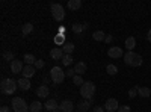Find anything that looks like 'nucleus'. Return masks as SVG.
Listing matches in <instances>:
<instances>
[{
    "mask_svg": "<svg viewBox=\"0 0 151 112\" xmlns=\"http://www.w3.org/2000/svg\"><path fill=\"white\" fill-rule=\"evenodd\" d=\"M124 62H125V65H129V67H141L144 59H142L141 55H137L134 52H127L124 55Z\"/></svg>",
    "mask_w": 151,
    "mask_h": 112,
    "instance_id": "obj_1",
    "label": "nucleus"
},
{
    "mask_svg": "<svg viewBox=\"0 0 151 112\" xmlns=\"http://www.w3.org/2000/svg\"><path fill=\"white\" fill-rule=\"evenodd\" d=\"M18 88V82L14 80V79H3L2 80V85H0V90H2L3 94L6 95H11V94H14Z\"/></svg>",
    "mask_w": 151,
    "mask_h": 112,
    "instance_id": "obj_2",
    "label": "nucleus"
},
{
    "mask_svg": "<svg viewBox=\"0 0 151 112\" xmlns=\"http://www.w3.org/2000/svg\"><path fill=\"white\" fill-rule=\"evenodd\" d=\"M94 94H95V85H94V82L86 80L80 86V95L83 98H86V100H91V98L94 97Z\"/></svg>",
    "mask_w": 151,
    "mask_h": 112,
    "instance_id": "obj_3",
    "label": "nucleus"
},
{
    "mask_svg": "<svg viewBox=\"0 0 151 112\" xmlns=\"http://www.w3.org/2000/svg\"><path fill=\"white\" fill-rule=\"evenodd\" d=\"M50 77H52L53 83L59 85V83L64 82V79L67 77V74H65V71L62 70L60 67H53L52 70H50Z\"/></svg>",
    "mask_w": 151,
    "mask_h": 112,
    "instance_id": "obj_4",
    "label": "nucleus"
},
{
    "mask_svg": "<svg viewBox=\"0 0 151 112\" xmlns=\"http://www.w3.org/2000/svg\"><path fill=\"white\" fill-rule=\"evenodd\" d=\"M12 111L14 112H27L29 111V106H27V103L23 100L21 97H14L12 98Z\"/></svg>",
    "mask_w": 151,
    "mask_h": 112,
    "instance_id": "obj_5",
    "label": "nucleus"
},
{
    "mask_svg": "<svg viewBox=\"0 0 151 112\" xmlns=\"http://www.w3.org/2000/svg\"><path fill=\"white\" fill-rule=\"evenodd\" d=\"M50 9H52V15L56 21H62L65 18V9L62 5L59 3H52V6H50Z\"/></svg>",
    "mask_w": 151,
    "mask_h": 112,
    "instance_id": "obj_6",
    "label": "nucleus"
},
{
    "mask_svg": "<svg viewBox=\"0 0 151 112\" xmlns=\"http://www.w3.org/2000/svg\"><path fill=\"white\" fill-rule=\"evenodd\" d=\"M124 52H122V48H119V47H110L109 50H107V56L109 58H112V59H118V58H124Z\"/></svg>",
    "mask_w": 151,
    "mask_h": 112,
    "instance_id": "obj_7",
    "label": "nucleus"
},
{
    "mask_svg": "<svg viewBox=\"0 0 151 112\" xmlns=\"http://www.w3.org/2000/svg\"><path fill=\"white\" fill-rule=\"evenodd\" d=\"M104 108H106V111H107V112H115V111H118V109H119L118 100H116V98H107Z\"/></svg>",
    "mask_w": 151,
    "mask_h": 112,
    "instance_id": "obj_8",
    "label": "nucleus"
},
{
    "mask_svg": "<svg viewBox=\"0 0 151 112\" xmlns=\"http://www.w3.org/2000/svg\"><path fill=\"white\" fill-rule=\"evenodd\" d=\"M23 68H24V65H23V61L14 59V61L11 62V71L14 73V74H18V73H21V71H23Z\"/></svg>",
    "mask_w": 151,
    "mask_h": 112,
    "instance_id": "obj_9",
    "label": "nucleus"
},
{
    "mask_svg": "<svg viewBox=\"0 0 151 112\" xmlns=\"http://www.w3.org/2000/svg\"><path fill=\"white\" fill-rule=\"evenodd\" d=\"M35 65H24L23 71H21V76L23 77H26V79H30L33 77V74H35Z\"/></svg>",
    "mask_w": 151,
    "mask_h": 112,
    "instance_id": "obj_10",
    "label": "nucleus"
},
{
    "mask_svg": "<svg viewBox=\"0 0 151 112\" xmlns=\"http://www.w3.org/2000/svg\"><path fill=\"white\" fill-rule=\"evenodd\" d=\"M64 50H62V47H56V48H52V52H50V56H52V59L55 61H59L64 58Z\"/></svg>",
    "mask_w": 151,
    "mask_h": 112,
    "instance_id": "obj_11",
    "label": "nucleus"
},
{
    "mask_svg": "<svg viewBox=\"0 0 151 112\" xmlns=\"http://www.w3.org/2000/svg\"><path fill=\"white\" fill-rule=\"evenodd\" d=\"M71 29H73V32L74 33H83L86 29H88V24L86 23H74L73 26H71Z\"/></svg>",
    "mask_w": 151,
    "mask_h": 112,
    "instance_id": "obj_12",
    "label": "nucleus"
},
{
    "mask_svg": "<svg viewBox=\"0 0 151 112\" xmlns=\"http://www.w3.org/2000/svg\"><path fill=\"white\" fill-rule=\"evenodd\" d=\"M59 109H60L62 112H74V111H73V109H74V105H73L71 100H64V102L59 105Z\"/></svg>",
    "mask_w": 151,
    "mask_h": 112,
    "instance_id": "obj_13",
    "label": "nucleus"
},
{
    "mask_svg": "<svg viewBox=\"0 0 151 112\" xmlns=\"http://www.w3.org/2000/svg\"><path fill=\"white\" fill-rule=\"evenodd\" d=\"M77 109L80 112H86L91 109V100H86V98H82V100L77 103Z\"/></svg>",
    "mask_w": 151,
    "mask_h": 112,
    "instance_id": "obj_14",
    "label": "nucleus"
},
{
    "mask_svg": "<svg viewBox=\"0 0 151 112\" xmlns=\"http://www.w3.org/2000/svg\"><path fill=\"white\" fill-rule=\"evenodd\" d=\"M86 70H88V65L85 64V62H77L76 64V67H74V71H76V74H79V76H83V74L86 73Z\"/></svg>",
    "mask_w": 151,
    "mask_h": 112,
    "instance_id": "obj_15",
    "label": "nucleus"
},
{
    "mask_svg": "<svg viewBox=\"0 0 151 112\" xmlns=\"http://www.w3.org/2000/svg\"><path fill=\"white\" fill-rule=\"evenodd\" d=\"M48 94H50V90H48L47 85H41V86H38V88H36V95L38 97L45 98V97H48Z\"/></svg>",
    "mask_w": 151,
    "mask_h": 112,
    "instance_id": "obj_16",
    "label": "nucleus"
},
{
    "mask_svg": "<svg viewBox=\"0 0 151 112\" xmlns=\"http://www.w3.org/2000/svg\"><path fill=\"white\" fill-rule=\"evenodd\" d=\"M17 82H18V88H20L21 91H29V90H30V82H29V79L21 77V79H18Z\"/></svg>",
    "mask_w": 151,
    "mask_h": 112,
    "instance_id": "obj_17",
    "label": "nucleus"
},
{
    "mask_svg": "<svg viewBox=\"0 0 151 112\" xmlns=\"http://www.w3.org/2000/svg\"><path fill=\"white\" fill-rule=\"evenodd\" d=\"M137 95L142 98H148L151 95V90L147 88V86H137Z\"/></svg>",
    "mask_w": 151,
    "mask_h": 112,
    "instance_id": "obj_18",
    "label": "nucleus"
},
{
    "mask_svg": "<svg viewBox=\"0 0 151 112\" xmlns=\"http://www.w3.org/2000/svg\"><path fill=\"white\" fill-rule=\"evenodd\" d=\"M67 6H68L70 11H77V9L82 8V0H68Z\"/></svg>",
    "mask_w": 151,
    "mask_h": 112,
    "instance_id": "obj_19",
    "label": "nucleus"
},
{
    "mask_svg": "<svg viewBox=\"0 0 151 112\" xmlns=\"http://www.w3.org/2000/svg\"><path fill=\"white\" fill-rule=\"evenodd\" d=\"M44 108L47 109V111H55V109H58L59 106H58V102L55 100V98H48V100L45 102V105H44Z\"/></svg>",
    "mask_w": 151,
    "mask_h": 112,
    "instance_id": "obj_20",
    "label": "nucleus"
},
{
    "mask_svg": "<svg viewBox=\"0 0 151 112\" xmlns=\"http://www.w3.org/2000/svg\"><path fill=\"white\" fill-rule=\"evenodd\" d=\"M134 47H136V40H134V36H129V38L125 40V48H127L129 52H133Z\"/></svg>",
    "mask_w": 151,
    "mask_h": 112,
    "instance_id": "obj_21",
    "label": "nucleus"
},
{
    "mask_svg": "<svg viewBox=\"0 0 151 112\" xmlns=\"http://www.w3.org/2000/svg\"><path fill=\"white\" fill-rule=\"evenodd\" d=\"M42 108H44V105L41 102H32L30 106H29V111L30 112H41Z\"/></svg>",
    "mask_w": 151,
    "mask_h": 112,
    "instance_id": "obj_22",
    "label": "nucleus"
},
{
    "mask_svg": "<svg viewBox=\"0 0 151 112\" xmlns=\"http://www.w3.org/2000/svg\"><path fill=\"white\" fill-rule=\"evenodd\" d=\"M38 59L33 56V55H30V53H26L23 56V62H26V65H35V62H36Z\"/></svg>",
    "mask_w": 151,
    "mask_h": 112,
    "instance_id": "obj_23",
    "label": "nucleus"
},
{
    "mask_svg": "<svg viewBox=\"0 0 151 112\" xmlns=\"http://www.w3.org/2000/svg\"><path fill=\"white\" fill-rule=\"evenodd\" d=\"M32 30H33V24L32 23H26V24H23V27H21V35L27 36Z\"/></svg>",
    "mask_w": 151,
    "mask_h": 112,
    "instance_id": "obj_24",
    "label": "nucleus"
},
{
    "mask_svg": "<svg viewBox=\"0 0 151 112\" xmlns=\"http://www.w3.org/2000/svg\"><path fill=\"white\" fill-rule=\"evenodd\" d=\"M62 50H64L65 55H71L74 52V44L73 43H65L64 46H62Z\"/></svg>",
    "mask_w": 151,
    "mask_h": 112,
    "instance_id": "obj_25",
    "label": "nucleus"
},
{
    "mask_svg": "<svg viewBox=\"0 0 151 112\" xmlns=\"http://www.w3.org/2000/svg\"><path fill=\"white\" fill-rule=\"evenodd\" d=\"M92 38H94L95 41H104V40H106V35H104V32H101V30H97V32L92 33Z\"/></svg>",
    "mask_w": 151,
    "mask_h": 112,
    "instance_id": "obj_26",
    "label": "nucleus"
},
{
    "mask_svg": "<svg viewBox=\"0 0 151 112\" xmlns=\"http://www.w3.org/2000/svg\"><path fill=\"white\" fill-rule=\"evenodd\" d=\"M106 73L110 74V76H115V74L118 73V67L113 65V64H109V65L106 67Z\"/></svg>",
    "mask_w": 151,
    "mask_h": 112,
    "instance_id": "obj_27",
    "label": "nucleus"
},
{
    "mask_svg": "<svg viewBox=\"0 0 151 112\" xmlns=\"http://www.w3.org/2000/svg\"><path fill=\"white\" fill-rule=\"evenodd\" d=\"M62 64H64L65 67H70L73 64V58L71 55H64V58H62Z\"/></svg>",
    "mask_w": 151,
    "mask_h": 112,
    "instance_id": "obj_28",
    "label": "nucleus"
},
{
    "mask_svg": "<svg viewBox=\"0 0 151 112\" xmlns=\"http://www.w3.org/2000/svg\"><path fill=\"white\" fill-rule=\"evenodd\" d=\"M73 82H74V85H79V86H82L85 83V80L82 79V76H79V74H76V76L73 77Z\"/></svg>",
    "mask_w": 151,
    "mask_h": 112,
    "instance_id": "obj_29",
    "label": "nucleus"
},
{
    "mask_svg": "<svg viewBox=\"0 0 151 112\" xmlns=\"http://www.w3.org/2000/svg\"><path fill=\"white\" fill-rule=\"evenodd\" d=\"M3 58L6 59V61H14L15 58H14V53H12V52H3Z\"/></svg>",
    "mask_w": 151,
    "mask_h": 112,
    "instance_id": "obj_30",
    "label": "nucleus"
},
{
    "mask_svg": "<svg viewBox=\"0 0 151 112\" xmlns=\"http://www.w3.org/2000/svg\"><path fill=\"white\" fill-rule=\"evenodd\" d=\"M136 95H137V85H134L133 88L129 91V97H130V98H134Z\"/></svg>",
    "mask_w": 151,
    "mask_h": 112,
    "instance_id": "obj_31",
    "label": "nucleus"
},
{
    "mask_svg": "<svg viewBox=\"0 0 151 112\" xmlns=\"http://www.w3.org/2000/svg\"><path fill=\"white\" fill-rule=\"evenodd\" d=\"M55 43H56V44H59V46L62 47V46L65 44V41H64V36H62V35H58L56 38H55Z\"/></svg>",
    "mask_w": 151,
    "mask_h": 112,
    "instance_id": "obj_32",
    "label": "nucleus"
},
{
    "mask_svg": "<svg viewBox=\"0 0 151 112\" xmlns=\"http://www.w3.org/2000/svg\"><path fill=\"white\" fill-rule=\"evenodd\" d=\"M42 67H44V61H42V59H38V61L35 62V68L40 70V68H42Z\"/></svg>",
    "mask_w": 151,
    "mask_h": 112,
    "instance_id": "obj_33",
    "label": "nucleus"
},
{
    "mask_svg": "<svg viewBox=\"0 0 151 112\" xmlns=\"http://www.w3.org/2000/svg\"><path fill=\"white\" fill-rule=\"evenodd\" d=\"M65 74H67V77H74L76 76V71H74V68H70L68 71H65Z\"/></svg>",
    "mask_w": 151,
    "mask_h": 112,
    "instance_id": "obj_34",
    "label": "nucleus"
},
{
    "mask_svg": "<svg viewBox=\"0 0 151 112\" xmlns=\"http://www.w3.org/2000/svg\"><path fill=\"white\" fill-rule=\"evenodd\" d=\"M130 111H132V109H130L129 106H125V105H124V106H119V109H118V112H130Z\"/></svg>",
    "mask_w": 151,
    "mask_h": 112,
    "instance_id": "obj_35",
    "label": "nucleus"
},
{
    "mask_svg": "<svg viewBox=\"0 0 151 112\" xmlns=\"http://www.w3.org/2000/svg\"><path fill=\"white\" fill-rule=\"evenodd\" d=\"M0 112H11V109L8 106H2V108H0Z\"/></svg>",
    "mask_w": 151,
    "mask_h": 112,
    "instance_id": "obj_36",
    "label": "nucleus"
},
{
    "mask_svg": "<svg viewBox=\"0 0 151 112\" xmlns=\"http://www.w3.org/2000/svg\"><path fill=\"white\" fill-rule=\"evenodd\" d=\"M104 41H106V43H112V41H113V36H112V35H107Z\"/></svg>",
    "mask_w": 151,
    "mask_h": 112,
    "instance_id": "obj_37",
    "label": "nucleus"
},
{
    "mask_svg": "<svg viewBox=\"0 0 151 112\" xmlns=\"http://www.w3.org/2000/svg\"><path fill=\"white\" fill-rule=\"evenodd\" d=\"M94 112H104V111H103L101 106H95V108H94Z\"/></svg>",
    "mask_w": 151,
    "mask_h": 112,
    "instance_id": "obj_38",
    "label": "nucleus"
},
{
    "mask_svg": "<svg viewBox=\"0 0 151 112\" xmlns=\"http://www.w3.org/2000/svg\"><path fill=\"white\" fill-rule=\"evenodd\" d=\"M147 40H148V41L151 43V29L148 30V35H147Z\"/></svg>",
    "mask_w": 151,
    "mask_h": 112,
    "instance_id": "obj_39",
    "label": "nucleus"
},
{
    "mask_svg": "<svg viewBox=\"0 0 151 112\" xmlns=\"http://www.w3.org/2000/svg\"><path fill=\"white\" fill-rule=\"evenodd\" d=\"M52 112H62V111H60V109L58 108V109H55V111H52Z\"/></svg>",
    "mask_w": 151,
    "mask_h": 112,
    "instance_id": "obj_40",
    "label": "nucleus"
},
{
    "mask_svg": "<svg viewBox=\"0 0 151 112\" xmlns=\"http://www.w3.org/2000/svg\"><path fill=\"white\" fill-rule=\"evenodd\" d=\"M74 112H80V111H74Z\"/></svg>",
    "mask_w": 151,
    "mask_h": 112,
    "instance_id": "obj_41",
    "label": "nucleus"
}]
</instances>
